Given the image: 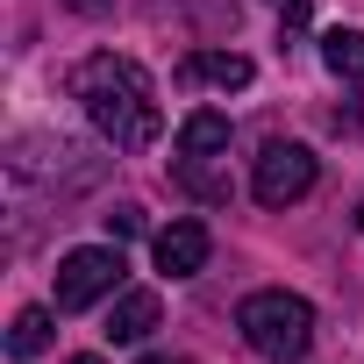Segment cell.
Here are the masks:
<instances>
[{"mask_svg":"<svg viewBox=\"0 0 364 364\" xmlns=\"http://www.w3.org/2000/svg\"><path fill=\"white\" fill-rule=\"evenodd\" d=\"M72 93L86 100L93 129L114 143V150H150L164 136V114H157V93H150V72L136 58H114V50H93L79 72H72Z\"/></svg>","mask_w":364,"mask_h":364,"instance_id":"cell-1","label":"cell"},{"mask_svg":"<svg viewBox=\"0 0 364 364\" xmlns=\"http://www.w3.org/2000/svg\"><path fill=\"white\" fill-rule=\"evenodd\" d=\"M236 328H243V343L257 350V357H272V364H293V357H307V343H314V307L300 300V293H250L243 307H236Z\"/></svg>","mask_w":364,"mask_h":364,"instance_id":"cell-2","label":"cell"},{"mask_svg":"<svg viewBox=\"0 0 364 364\" xmlns=\"http://www.w3.org/2000/svg\"><path fill=\"white\" fill-rule=\"evenodd\" d=\"M122 250L114 243H86V250H72L65 264H58V314H79V307H93V300H107L114 286H122Z\"/></svg>","mask_w":364,"mask_h":364,"instance_id":"cell-3","label":"cell"},{"mask_svg":"<svg viewBox=\"0 0 364 364\" xmlns=\"http://www.w3.org/2000/svg\"><path fill=\"white\" fill-rule=\"evenodd\" d=\"M250 193L264 208H293L314 193V150L307 143H264L257 150V178H250Z\"/></svg>","mask_w":364,"mask_h":364,"instance_id":"cell-4","label":"cell"},{"mask_svg":"<svg viewBox=\"0 0 364 364\" xmlns=\"http://www.w3.org/2000/svg\"><path fill=\"white\" fill-rule=\"evenodd\" d=\"M157 272L164 279H193L200 264H208V250H215V236H208V222H171V229H157Z\"/></svg>","mask_w":364,"mask_h":364,"instance_id":"cell-5","label":"cell"},{"mask_svg":"<svg viewBox=\"0 0 364 364\" xmlns=\"http://www.w3.org/2000/svg\"><path fill=\"white\" fill-rule=\"evenodd\" d=\"M178 86H250V58L236 50H193V58H178Z\"/></svg>","mask_w":364,"mask_h":364,"instance_id":"cell-6","label":"cell"},{"mask_svg":"<svg viewBox=\"0 0 364 364\" xmlns=\"http://www.w3.org/2000/svg\"><path fill=\"white\" fill-rule=\"evenodd\" d=\"M157 328V293L150 286H129L114 307H107V343H143Z\"/></svg>","mask_w":364,"mask_h":364,"instance_id":"cell-7","label":"cell"},{"mask_svg":"<svg viewBox=\"0 0 364 364\" xmlns=\"http://www.w3.org/2000/svg\"><path fill=\"white\" fill-rule=\"evenodd\" d=\"M215 150H229V114L200 107V114L178 122V157H186V164H200V157H215Z\"/></svg>","mask_w":364,"mask_h":364,"instance_id":"cell-8","label":"cell"},{"mask_svg":"<svg viewBox=\"0 0 364 364\" xmlns=\"http://www.w3.org/2000/svg\"><path fill=\"white\" fill-rule=\"evenodd\" d=\"M321 65L350 86H364V29H328L321 36Z\"/></svg>","mask_w":364,"mask_h":364,"instance_id":"cell-9","label":"cell"},{"mask_svg":"<svg viewBox=\"0 0 364 364\" xmlns=\"http://www.w3.org/2000/svg\"><path fill=\"white\" fill-rule=\"evenodd\" d=\"M50 343H58V321H50L43 307H29V314H15V328H8V350H15V357H43Z\"/></svg>","mask_w":364,"mask_h":364,"instance_id":"cell-10","label":"cell"},{"mask_svg":"<svg viewBox=\"0 0 364 364\" xmlns=\"http://www.w3.org/2000/svg\"><path fill=\"white\" fill-rule=\"evenodd\" d=\"M136 229H143V215H136V208H114V215H107V236H114V243H122V236H136Z\"/></svg>","mask_w":364,"mask_h":364,"instance_id":"cell-11","label":"cell"},{"mask_svg":"<svg viewBox=\"0 0 364 364\" xmlns=\"http://www.w3.org/2000/svg\"><path fill=\"white\" fill-rule=\"evenodd\" d=\"M65 8H79V15H107L114 0H65Z\"/></svg>","mask_w":364,"mask_h":364,"instance_id":"cell-12","label":"cell"},{"mask_svg":"<svg viewBox=\"0 0 364 364\" xmlns=\"http://www.w3.org/2000/svg\"><path fill=\"white\" fill-rule=\"evenodd\" d=\"M143 364H193V357H143Z\"/></svg>","mask_w":364,"mask_h":364,"instance_id":"cell-13","label":"cell"},{"mask_svg":"<svg viewBox=\"0 0 364 364\" xmlns=\"http://www.w3.org/2000/svg\"><path fill=\"white\" fill-rule=\"evenodd\" d=\"M65 364H100V357H65Z\"/></svg>","mask_w":364,"mask_h":364,"instance_id":"cell-14","label":"cell"},{"mask_svg":"<svg viewBox=\"0 0 364 364\" xmlns=\"http://www.w3.org/2000/svg\"><path fill=\"white\" fill-rule=\"evenodd\" d=\"M357 222H364V215H357Z\"/></svg>","mask_w":364,"mask_h":364,"instance_id":"cell-15","label":"cell"}]
</instances>
